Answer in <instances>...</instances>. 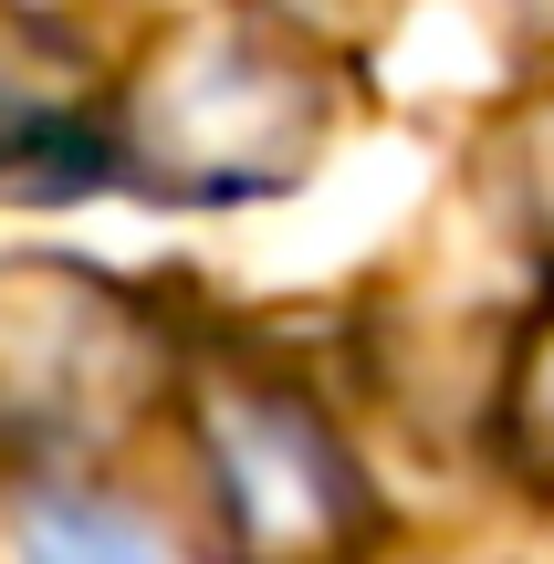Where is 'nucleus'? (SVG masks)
Wrapping results in <instances>:
<instances>
[{"label":"nucleus","mask_w":554,"mask_h":564,"mask_svg":"<svg viewBox=\"0 0 554 564\" xmlns=\"http://www.w3.org/2000/svg\"><path fill=\"white\" fill-rule=\"evenodd\" d=\"M209 470H220V512H230L241 564H356V544H367L356 460L272 377L220 387V408H209Z\"/></svg>","instance_id":"nucleus-1"},{"label":"nucleus","mask_w":554,"mask_h":564,"mask_svg":"<svg viewBox=\"0 0 554 564\" xmlns=\"http://www.w3.org/2000/svg\"><path fill=\"white\" fill-rule=\"evenodd\" d=\"M21 564H157V544H146L126 512H95V502H53L21 523Z\"/></svg>","instance_id":"nucleus-2"},{"label":"nucleus","mask_w":554,"mask_h":564,"mask_svg":"<svg viewBox=\"0 0 554 564\" xmlns=\"http://www.w3.org/2000/svg\"><path fill=\"white\" fill-rule=\"evenodd\" d=\"M513 440L534 449V470L554 481V314L534 324V356H523V387H513Z\"/></svg>","instance_id":"nucleus-3"}]
</instances>
